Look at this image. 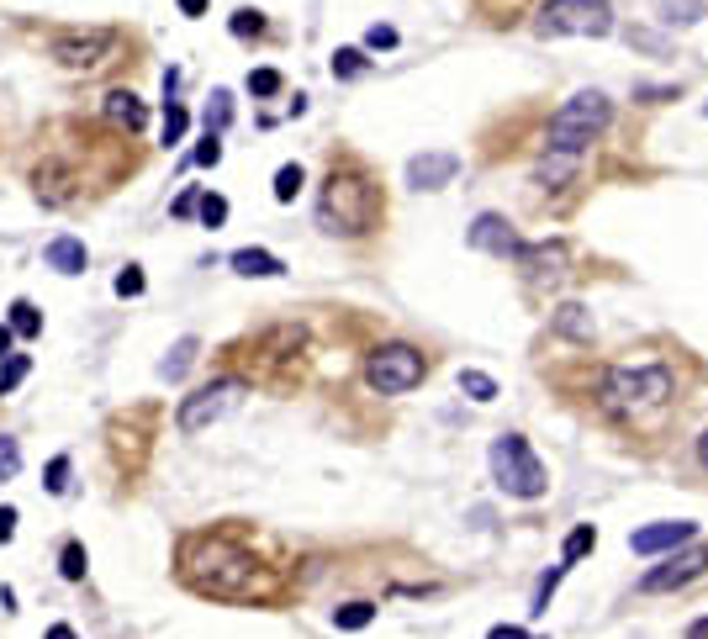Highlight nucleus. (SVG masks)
Masks as SVG:
<instances>
[{
	"label": "nucleus",
	"instance_id": "43",
	"mask_svg": "<svg viewBox=\"0 0 708 639\" xmlns=\"http://www.w3.org/2000/svg\"><path fill=\"white\" fill-rule=\"evenodd\" d=\"M687 634H693V639H708V618H698V624L687 629Z\"/></svg>",
	"mask_w": 708,
	"mask_h": 639
},
{
	"label": "nucleus",
	"instance_id": "38",
	"mask_svg": "<svg viewBox=\"0 0 708 639\" xmlns=\"http://www.w3.org/2000/svg\"><path fill=\"white\" fill-rule=\"evenodd\" d=\"M16 539V507H0V544Z\"/></svg>",
	"mask_w": 708,
	"mask_h": 639
},
{
	"label": "nucleus",
	"instance_id": "5",
	"mask_svg": "<svg viewBox=\"0 0 708 639\" xmlns=\"http://www.w3.org/2000/svg\"><path fill=\"white\" fill-rule=\"evenodd\" d=\"M613 6L608 0H545L534 16V37H608Z\"/></svg>",
	"mask_w": 708,
	"mask_h": 639
},
{
	"label": "nucleus",
	"instance_id": "35",
	"mask_svg": "<svg viewBox=\"0 0 708 639\" xmlns=\"http://www.w3.org/2000/svg\"><path fill=\"white\" fill-rule=\"evenodd\" d=\"M117 296H143V270H138V265H127V270L117 275Z\"/></svg>",
	"mask_w": 708,
	"mask_h": 639
},
{
	"label": "nucleus",
	"instance_id": "3",
	"mask_svg": "<svg viewBox=\"0 0 708 639\" xmlns=\"http://www.w3.org/2000/svg\"><path fill=\"white\" fill-rule=\"evenodd\" d=\"M672 397V370L666 365H640V370H608L603 381V407L613 418H640Z\"/></svg>",
	"mask_w": 708,
	"mask_h": 639
},
{
	"label": "nucleus",
	"instance_id": "36",
	"mask_svg": "<svg viewBox=\"0 0 708 639\" xmlns=\"http://www.w3.org/2000/svg\"><path fill=\"white\" fill-rule=\"evenodd\" d=\"M365 48H397V27H381L376 22V27L365 32Z\"/></svg>",
	"mask_w": 708,
	"mask_h": 639
},
{
	"label": "nucleus",
	"instance_id": "32",
	"mask_svg": "<svg viewBox=\"0 0 708 639\" xmlns=\"http://www.w3.org/2000/svg\"><path fill=\"white\" fill-rule=\"evenodd\" d=\"M59 571H64V581H80V576H85V550H80V544H64Z\"/></svg>",
	"mask_w": 708,
	"mask_h": 639
},
{
	"label": "nucleus",
	"instance_id": "24",
	"mask_svg": "<svg viewBox=\"0 0 708 639\" xmlns=\"http://www.w3.org/2000/svg\"><path fill=\"white\" fill-rule=\"evenodd\" d=\"M185 127H191V117H185V106L180 101H164V143H180L185 138Z\"/></svg>",
	"mask_w": 708,
	"mask_h": 639
},
{
	"label": "nucleus",
	"instance_id": "11",
	"mask_svg": "<svg viewBox=\"0 0 708 639\" xmlns=\"http://www.w3.org/2000/svg\"><path fill=\"white\" fill-rule=\"evenodd\" d=\"M513 259L529 270V280H561L566 275V243H518Z\"/></svg>",
	"mask_w": 708,
	"mask_h": 639
},
{
	"label": "nucleus",
	"instance_id": "4",
	"mask_svg": "<svg viewBox=\"0 0 708 639\" xmlns=\"http://www.w3.org/2000/svg\"><path fill=\"white\" fill-rule=\"evenodd\" d=\"M492 481H497L508 497H545V486H550L545 465L534 460V449H529L524 434L492 439Z\"/></svg>",
	"mask_w": 708,
	"mask_h": 639
},
{
	"label": "nucleus",
	"instance_id": "25",
	"mask_svg": "<svg viewBox=\"0 0 708 639\" xmlns=\"http://www.w3.org/2000/svg\"><path fill=\"white\" fill-rule=\"evenodd\" d=\"M11 328L22 338H37V328H43V317H37L32 302H11Z\"/></svg>",
	"mask_w": 708,
	"mask_h": 639
},
{
	"label": "nucleus",
	"instance_id": "40",
	"mask_svg": "<svg viewBox=\"0 0 708 639\" xmlns=\"http://www.w3.org/2000/svg\"><path fill=\"white\" fill-rule=\"evenodd\" d=\"M170 212H175V217H191V212H196V191H185V196L170 206Z\"/></svg>",
	"mask_w": 708,
	"mask_h": 639
},
{
	"label": "nucleus",
	"instance_id": "12",
	"mask_svg": "<svg viewBox=\"0 0 708 639\" xmlns=\"http://www.w3.org/2000/svg\"><path fill=\"white\" fill-rule=\"evenodd\" d=\"M698 534V523H650V529H635L629 534V550L635 555H661V550H677Z\"/></svg>",
	"mask_w": 708,
	"mask_h": 639
},
{
	"label": "nucleus",
	"instance_id": "10",
	"mask_svg": "<svg viewBox=\"0 0 708 639\" xmlns=\"http://www.w3.org/2000/svg\"><path fill=\"white\" fill-rule=\"evenodd\" d=\"M465 238H471V249H487V254H497V259L518 254V233L508 228V217H497V212H481Z\"/></svg>",
	"mask_w": 708,
	"mask_h": 639
},
{
	"label": "nucleus",
	"instance_id": "19",
	"mask_svg": "<svg viewBox=\"0 0 708 639\" xmlns=\"http://www.w3.org/2000/svg\"><path fill=\"white\" fill-rule=\"evenodd\" d=\"M370 618H376L370 603H344V608H333V629H370Z\"/></svg>",
	"mask_w": 708,
	"mask_h": 639
},
{
	"label": "nucleus",
	"instance_id": "28",
	"mask_svg": "<svg viewBox=\"0 0 708 639\" xmlns=\"http://www.w3.org/2000/svg\"><path fill=\"white\" fill-rule=\"evenodd\" d=\"M22 375H27V354H6V370H0V397L22 386Z\"/></svg>",
	"mask_w": 708,
	"mask_h": 639
},
{
	"label": "nucleus",
	"instance_id": "21",
	"mask_svg": "<svg viewBox=\"0 0 708 639\" xmlns=\"http://www.w3.org/2000/svg\"><path fill=\"white\" fill-rule=\"evenodd\" d=\"M460 391L471 402H492L497 397V381H492V375H481V370H460Z\"/></svg>",
	"mask_w": 708,
	"mask_h": 639
},
{
	"label": "nucleus",
	"instance_id": "14",
	"mask_svg": "<svg viewBox=\"0 0 708 639\" xmlns=\"http://www.w3.org/2000/svg\"><path fill=\"white\" fill-rule=\"evenodd\" d=\"M43 265H48V270H59V275H85L90 254H85V243H80V238H53L48 249H43Z\"/></svg>",
	"mask_w": 708,
	"mask_h": 639
},
{
	"label": "nucleus",
	"instance_id": "18",
	"mask_svg": "<svg viewBox=\"0 0 708 639\" xmlns=\"http://www.w3.org/2000/svg\"><path fill=\"white\" fill-rule=\"evenodd\" d=\"M555 328H561V333H571V338H592V317H587V307L566 302L561 312H555Z\"/></svg>",
	"mask_w": 708,
	"mask_h": 639
},
{
	"label": "nucleus",
	"instance_id": "17",
	"mask_svg": "<svg viewBox=\"0 0 708 639\" xmlns=\"http://www.w3.org/2000/svg\"><path fill=\"white\" fill-rule=\"evenodd\" d=\"M191 360H196V338H180V344L170 349V360L159 365V375H164V381H180V375L191 370Z\"/></svg>",
	"mask_w": 708,
	"mask_h": 639
},
{
	"label": "nucleus",
	"instance_id": "9",
	"mask_svg": "<svg viewBox=\"0 0 708 639\" xmlns=\"http://www.w3.org/2000/svg\"><path fill=\"white\" fill-rule=\"evenodd\" d=\"M111 43H117V32H85V37H59L53 43V59H59L64 69H96L106 53H111Z\"/></svg>",
	"mask_w": 708,
	"mask_h": 639
},
{
	"label": "nucleus",
	"instance_id": "8",
	"mask_svg": "<svg viewBox=\"0 0 708 639\" xmlns=\"http://www.w3.org/2000/svg\"><path fill=\"white\" fill-rule=\"evenodd\" d=\"M708 571V544H677V555L666 560V566H656V571H645L640 576V592H677V587H687V581H698Z\"/></svg>",
	"mask_w": 708,
	"mask_h": 639
},
{
	"label": "nucleus",
	"instance_id": "29",
	"mask_svg": "<svg viewBox=\"0 0 708 639\" xmlns=\"http://www.w3.org/2000/svg\"><path fill=\"white\" fill-rule=\"evenodd\" d=\"M16 471H22V449H16V439L0 434V481H11Z\"/></svg>",
	"mask_w": 708,
	"mask_h": 639
},
{
	"label": "nucleus",
	"instance_id": "2",
	"mask_svg": "<svg viewBox=\"0 0 708 639\" xmlns=\"http://www.w3.org/2000/svg\"><path fill=\"white\" fill-rule=\"evenodd\" d=\"M608 117H613V106H608L603 90H582V96H571V101L550 117L545 148H550V154H582V148L608 127Z\"/></svg>",
	"mask_w": 708,
	"mask_h": 639
},
{
	"label": "nucleus",
	"instance_id": "6",
	"mask_svg": "<svg viewBox=\"0 0 708 639\" xmlns=\"http://www.w3.org/2000/svg\"><path fill=\"white\" fill-rule=\"evenodd\" d=\"M423 354L407 349V344H381L376 354L365 360V381L381 391V397H402V391H413L423 381Z\"/></svg>",
	"mask_w": 708,
	"mask_h": 639
},
{
	"label": "nucleus",
	"instance_id": "16",
	"mask_svg": "<svg viewBox=\"0 0 708 639\" xmlns=\"http://www.w3.org/2000/svg\"><path fill=\"white\" fill-rule=\"evenodd\" d=\"M233 270H238V275H259V280L286 275V265H281L275 254H265V249H238V254H233Z\"/></svg>",
	"mask_w": 708,
	"mask_h": 639
},
{
	"label": "nucleus",
	"instance_id": "7",
	"mask_svg": "<svg viewBox=\"0 0 708 639\" xmlns=\"http://www.w3.org/2000/svg\"><path fill=\"white\" fill-rule=\"evenodd\" d=\"M238 397H244V381H212V386L191 391V397L180 402V434H201V428L222 423L238 407Z\"/></svg>",
	"mask_w": 708,
	"mask_h": 639
},
{
	"label": "nucleus",
	"instance_id": "13",
	"mask_svg": "<svg viewBox=\"0 0 708 639\" xmlns=\"http://www.w3.org/2000/svg\"><path fill=\"white\" fill-rule=\"evenodd\" d=\"M460 175V159L455 154H418L407 164V180L418 185V191H439V185H450Z\"/></svg>",
	"mask_w": 708,
	"mask_h": 639
},
{
	"label": "nucleus",
	"instance_id": "15",
	"mask_svg": "<svg viewBox=\"0 0 708 639\" xmlns=\"http://www.w3.org/2000/svg\"><path fill=\"white\" fill-rule=\"evenodd\" d=\"M106 117H111V122H122L127 133H138V127L148 122V106L133 96V90H111V96H106Z\"/></svg>",
	"mask_w": 708,
	"mask_h": 639
},
{
	"label": "nucleus",
	"instance_id": "31",
	"mask_svg": "<svg viewBox=\"0 0 708 639\" xmlns=\"http://www.w3.org/2000/svg\"><path fill=\"white\" fill-rule=\"evenodd\" d=\"M48 492L59 497V492H69V455H59V460H48Z\"/></svg>",
	"mask_w": 708,
	"mask_h": 639
},
{
	"label": "nucleus",
	"instance_id": "23",
	"mask_svg": "<svg viewBox=\"0 0 708 639\" xmlns=\"http://www.w3.org/2000/svg\"><path fill=\"white\" fill-rule=\"evenodd\" d=\"M370 64H365V53L360 48H339L333 53V74H339V80H360Z\"/></svg>",
	"mask_w": 708,
	"mask_h": 639
},
{
	"label": "nucleus",
	"instance_id": "39",
	"mask_svg": "<svg viewBox=\"0 0 708 639\" xmlns=\"http://www.w3.org/2000/svg\"><path fill=\"white\" fill-rule=\"evenodd\" d=\"M698 11H703V6H666V16H672V22H698Z\"/></svg>",
	"mask_w": 708,
	"mask_h": 639
},
{
	"label": "nucleus",
	"instance_id": "45",
	"mask_svg": "<svg viewBox=\"0 0 708 639\" xmlns=\"http://www.w3.org/2000/svg\"><path fill=\"white\" fill-rule=\"evenodd\" d=\"M703 117H708V106H703Z\"/></svg>",
	"mask_w": 708,
	"mask_h": 639
},
{
	"label": "nucleus",
	"instance_id": "42",
	"mask_svg": "<svg viewBox=\"0 0 708 639\" xmlns=\"http://www.w3.org/2000/svg\"><path fill=\"white\" fill-rule=\"evenodd\" d=\"M180 11L185 16H201V11H207V0H180Z\"/></svg>",
	"mask_w": 708,
	"mask_h": 639
},
{
	"label": "nucleus",
	"instance_id": "37",
	"mask_svg": "<svg viewBox=\"0 0 708 639\" xmlns=\"http://www.w3.org/2000/svg\"><path fill=\"white\" fill-rule=\"evenodd\" d=\"M233 32L249 37V32H265V22H259V11H238V16H233Z\"/></svg>",
	"mask_w": 708,
	"mask_h": 639
},
{
	"label": "nucleus",
	"instance_id": "27",
	"mask_svg": "<svg viewBox=\"0 0 708 639\" xmlns=\"http://www.w3.org/2000/svg\"><path fill=\"white\" fill-rule=\"evenodd\" d=\"M302 164H286L281 175H275V201H296V191H302Z\"/></svg>",
	"mask_w": 708,
	"mask_h": 639
},
{
	"label": "nucleus",
	"instance_id": "26",
	"mask_svg": "<svg viewBox=\"0 0 708 639\" xmlns=\"http://www.w3.org/2000/svg\"><path fill=\"white\" fill-rule=\"evenodd\" d=\"M196 212H201L207 228H222V222H228V201H222L217 191H207V196H196Z\"/></svg>",
	"mask_w": 708,
	"mask_h": 639
},
{
	"label": "nucleus",
	"instance_id": "33",
	"mask_svg": "<svg viewBox=\"0 0 708 639\" xmlns=\"http://www.w3.org/2000/svg\"><path fill=\"white\" fill-rule=\"evenodd\" d=\"M249 90H254V96H275V90H281V74H275V69H254Z\"/></svg>",
	"mask_w": 708,
	"mask_h": 639
},
{
	"label": "nucleus",
	"instance_id": "44",
	"mask_svg": "<svg viewBox=\"0 0 708 639\" xmlns=\"http://www.w3.org/2000/svg\"><path fill=\"white\" fill-rule=\"evenodd\" d=\"M698 460L708 465V428H703V439H698Z\"/></svg>",
	"mask_w": 708,
	"mask_h": 639
},
{
	"label": "nucleus",
	"instance_id": "20",
	"mask_svg": "<svg viewBox=\"0 0 708 639\" xmlns=\"http://www.w3.org/2000/svg\"><path fill=\"white\" fill-rule=\"evenodd\" d=\"M592 544H598V529H592V523H582V529H571V534H566V544H561V560L571 566V560H582V555L592 550Z\"/></svg>",
	"mask_w": 708,
	"mask_h": 639
},
{
	"label": "nucleus",
	"instance_id": "22",
	"mask_svg": "<svg viewBox=\"0 0 708 639\" xmlns=\"http://www.w3.org/2000/svg\"><path fill=\"white\" fill-rule=\"evenodd\" d=\"M571 169H576V154H555V159H545V164L534 169V180H539V185H561Z\"/></svg>",
	"mask_w": 708,
	"mask_h": 639
},
{
	"label": "nucleus",
	"instance_id": "1",
	"mask_svg": "<svg viewBox=\"0 0 708 639\" xmlns=\"http://www.w3.org/2000/svg\"><path fill=\"white\" fill-rule=\"evenodd\" d=\"M376 217H381V196H376V185H370L365 175H339L333 169L328 185H323V196H318V228L333 233V238H360L376 228Z\"/></svg>",
	"mask_w": 708,
	"mask_h": 639
},
{
	"label": "nucleus",
	"instance_id": "34",
	"mask_svg": "<svg viewBox=\"0 0 708 639\" xmlns=\"http://www.w3.org/2000/svg\"><path fill=\"white\" fill-rule=\"evenodd\" d=\"M191 159H196L201 169H207V164H217V159H222V138H217V133H207V138L196 143V154H191Z\"/></svg>",
	"mask_w": 708,
	"mask_h": 639
},
{
	"label": "nucleus",
	"instance_id": "41",
	"mask_svg": "<svg viewBox=\"0 0 708 639\" xmlns=\"http://www.w3.org/2000/svg\"><path fill=\"white\" fill-rule=\"evenodd\" d=\"M11 338H16V328H11V323H0V354H11Z\"/></svg>",
	"mask_w": 708,
	"mask_h": 639
},
{
	"label": "nucleus",
	"instance_id": "30",
	"mask_svg": "<svg viewBox=\"0 0 708 639\" xmlns=\"http://www.w3.org/2000/svg\"><path fill=\"white\" fill-rule=\"evenodd\" d=\"M228 117H233L228 90H217V96H212V111H207V133H222V127H228Z\"/></svg>",
	"mask_w": 708,
	"mask_h": 639
}]
</instances>
